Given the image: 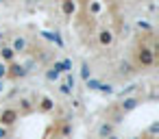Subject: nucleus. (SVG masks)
Here are the masks:
<instances>
[{
    "label": "nucleus",
    "mask_w": 159,
    "mask_h": 139,
    "mask_svg": "<svg viewBox=\"0 0 159 139\" xmlns=\"http://www.w3.org/2000/svg\"><path fill=\"white\" fill-rule=\"evenodd\" d=\"M131 72H133V65L126 63V61H122L120 63V74H131Z\"/></svg>",
    "instance_id": "nucleus-11"
},
{
    "label": "nucleus",
    "mask_w": 159,
    "mask_h": 139,
    "mask_svg": "<svg viewBox=\"0 0 159 139\" xmlns=\"http://www.w3.org/2000/svg\"><path fill=\"white\" fill-rule=\"evenodd\" d=\"M98 132H100V137H105V139H107V137H111V135H113V126H111L109 122H105V124L98 128Z\"/></svg>",
    "instance_id": "nucleus-6"
},
{
    "label": "nucleus",
    "mask_w": 159,
    "mask_h": 139,
    "mask_svg": "<svg viewBox=\"0 0 159 139\" xmlns=\"http://www.w3.org/2000/svg\"><path fill=\"white\" fill-rule=\"evenodd\" d=\"M7 74H9V67H7L5 63H0V78H5Z\"/></svg>",
    "instance_id": "nucleus-13"
},
{
    "label": "nucleus",
    "mask_w": 159,
    "mask_h": 139,
    "mask_svg": "<svg viewBox=\"0 0 159 139\" xmlns=\"http://www.w3.org/2000/svg\"><path fill=\"white\" fill-rule=\"evenodd\" d=\"M107 139H120V137H118V135H111V137H107Z\"/></svg>",
    "instance_id": "nucleus-15"
},
{
    "label": "nucleus",
    "mask_w": 159,
    "mask_h": 139,
    "mask_svg": "<svg viewBox=\"0 0 159 139\" xmlns=\"http://www.w3.org/2000/svg\"><path fill=\"white\" fill-rule=\"evenodd\" d=\"M0 37H2V33H0Z\"/></svg>",
    "instance_id": "nucleus-16"
},
{
    "label": "nucleus",
    "mask_w": 159,
    "mask_h": 139,
    "mask_svg": "<svg viewBox=\"0 0 159 139\" xmlns=\"http://www.w3.org/2000/svg\"><path fill=\"white\" fill-rule=\"evenodd\" d=\"M9 137V130H7V126H0V139H7Z\"/></svg>",
    "instance_id": "nucleus-14"
},
{
    "label": "nucleus",
    "mask_w": 159,
    "mask_h": 139,
    "mask_svg": "<svg viewBox=\"0 0 159 139\" xmlns=\"http://www.w3.org/2000/svg\"><path fill=\"white\" fill-rule=\"evenodd\" d=\"M89 11H92L94 15L100 11V2H98V0H92V2H89Z\"/></svg>",
    "instance_id": "nucleus-12"
},
{
    "label": "nucleus",
    "mask_w": 159,
    "mask_h": 139,
    "mask_svg": "<svg viewBox=\"0 0 159 139\" xmlns=\"http://www.w3.org/2000/svg\"><path fill=\"white\" fill-rule=\"evenodd\" d=\"M24 48H26L24 37H16L13 39V52H24Z\"/></svg>",
    "instance_id": "nucleus-8"
},
{
    "label": "nucleus",
    "mask_w": 159,
    "mask_h": 139,
    "mask_svg": "<svg viewBox=\"0 0 159 139\" xmlns=\"http://www.w3.org/2000/svg\"><path fill=\"white\" fill-rule=\"evenodd\" d=\"M55 109V102L48 98V96H44L42 100H39V111H44V113H48V111H52Z\"/></svg>",
    "instance_id": "nucleus-4"
},
{
    "label": "nucleus",
    "mask_w": 159,
    "mask_h": 139,
    "mask_svg": "<svg viewBox=\"0 0 159 139\" xmlns=\"http://www.w3.org/2000/svg\"><path fill=\"white\" fill-rule=\"evenodd\" d=\"M98 41H100L102 46H111V44H113V33H111V31H100Z\"/></svg>",
    "instance_id": "nucleus-3"
},
{
    "label": "nucleus",
    "mask_w": 159,
    "mask_h": 139,
    "mask_svg": "<svg viewBox=\"0 0 159 139\" xmlns=\"http://www.w3.org/2000/svg\"><path fill=\"white\" fill-rule=\"evenodd\" d=\"M18 119V111L16 109H5L2 113H0V126H11L16 124Z\"/></svg>",
    "instance_id": "nucleus-2"
},
{
    "label": "nucleus",
    "mask_w": 159,
    "mask_h": 139,
    "mask_svg": "<svg viewBox=\"0 0 159 139\" xmlns=\"http://www.w3.org/2000/svg\"><path fill=\"white\" fill-rule=\"evenodd\" d=\"M0 54H2L5 61H13V57H16L13 48H9V46H2V48H0Z\"/></svg>",
    "instance_id": "nucleus-7"
},
{
    "label": "nucleus",
    "mask_w": 159,
    "mask_h": 139,
    "mask_svg": "<svg viewBox=\"0 0 159 139\" xmlns=\"http://www.w3.org/2000/svg\"><path fill=\"white\" fill-rule=\"evenodd\" d=\"M74 9H76L74 0H63V2H61V11H63V15H72Z\"/></svg>",
    "instance_id": "nucleus-5"
},
{
    "label": "nucleus",
    "mask_w": 159,
    "mask_h": 139,
    "mask_svg": "<svg viewBox=\"0 0 159 139\" xmlns=\"http://www.w3.org/2000/svg\"><path fill=\"white\" fill-rule=\"evenodd\" d=\"M137 61H139V65H144V67H150V65L155 63V54H152V50H148V48H142V50L137 52Z\"/></svg>",
    "instance_id": "nucleus-1"
},
{
    "label": "nucleus",
    "mask_w": 159,
    "mask_h": 139,
    "mask_svg": "<svg viewBox=\"0 0 159 139\" xmlns=\"http://www.w3.org/2000/svg\"><path fill=\"white\" fill-rule=\"evenodd\" d=\"M0 2H2V0H0Z\"/></svg>",
    "instance_id": "nucleus-17"
},
{
    "label": "nucleus",
    "mask_w": 159,
    "mask_h": 139,
    "mask_svg": "<svg viewBox=\"0 0 159 139\" xmlns=\"http://www.w3.org/2000/svg\"><path fill=\"white\" fill-rule=\"evenodd\" d=\"M135 106H137V98H129V100L122 102V111H131V109H135Z\"/></svg>",
    "instance_id": "nucleus-9"
},
{
    "label": "nucleus",
    "mask_w": 159,
    "mask_h": 139,
    "mask_svg": "<svg viewBox=\"0 0 159 139\" xmlns=\"http://www.w3.org/2000/svg\"><path fill=\"white\" fill-rule=\"evenodd\" d=\"M11 76H26V70L22 65H11Z\"/></svg>",
    "instance_id": "nucleus-10"
}]
</instances>
